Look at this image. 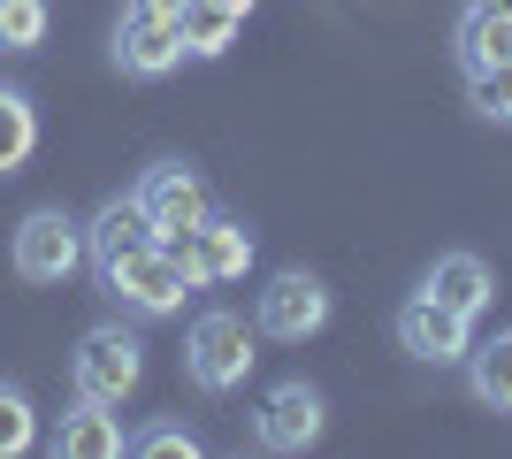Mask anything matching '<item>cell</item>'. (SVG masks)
<instances>
[{
	"mask_svg": "<svg viewBox=\"0 0 512 459\" xmlns=\"http://www.w3.org/2000/svg\"><path fill=\"white\" fill-rule=\"evenodd\" d=\"M92 276H100V291L123 306L130 322H169V314H184V299H192V276H184V261H176L169 238L138 245V253H123V261L92 268Z\"/></svg>",
	"mask_w": 512,
	"mask_h": 459,
	"instance_id": "cell-1",
	"label": "cell"
},
{
	"mask_svg": "<svg viewBox=\"0 0 512 459\" xmlns=\"http://www.w3.org/2000/svg\"><path fill=\"white\" fill-rule=\"evenodd\" d=\"M253 360H260V329L245 322V314H230V306H207V314L184 329V383L207 391V398L245 391Z\"/></svg>",
	"mask_w": 512,
	"mask_h": 459,
	"instance_id": "cell-2",
	"label": "cell"
},
{
	"mask_svg": "<svg viewBox=\"0 0 512 459\" xmlns=\"http://www.w3.org/2000/svg\"><path fill=\"white\" fill-rule=\"evenodd\" d=\"M8 261H16L23 284H69L85 268V222L69 207H31L8 238Z\"/></svg>",
	"mask_w": 512,
	"mask_h": 459,
	"instance_id": "cell-3",
	"label": "cell"
},
{
	"mask_svg": "<svg viewBox=\"0 0 512 459\" xmlns=\"http://www.w3.org/2000/svg\"><path fill=\"white\" fill-rule=\"evenodd\" d=\"M329 314H337V299H329V284H321L314 268H276V276L260 284V299H253V329H260V337H276V345H306V337H321Z\"/></svg>",
	"mask_w": 512,
	"mask_h": 459,
	"instance_id": "cell-4",
	"label": "cell"
},
{
	"mask_svg": "<svg viewBox=\"0 0 512 459\" xmlns=\"http://www.w3.org/2000/svg\"><path fill=\"white\" fill-rule=\"evenodd\" d=\"M69 375H77V398L123 406V398L146 383V345H138V329H123V322L85 329V337H77V360H69Z\"/></svg>",
	"mask_w": 512,
	"mask_h": 459,
	"instance_id": "cell-5",
	"label": "cell"
},
{
	"mask_svg": "<svg viewBox=\"0 0 512 459\" xmlns=\"http://www.w3.org/2000/svg\"><path fill=\"white\" fill-rule=\"evenodd\" d=\"M321 429H329V398H321L306 375H283V383L260 391V414H253V444H260V452L299 459V452L321 444Z\"/></svg>",
	"mask_w": 512,
	"mask_h": 459,
	"instance_id": "cell-6",
	"label": "cell"
},
{
	"mask_svg": "<svg viewBox=\"0 0 512 459\" xmlns=\"http://www.w3.org/2000/svg\"><path fill=\"white\" fill-rule=\"evenodd\" d=\"M390 329H398V352L421 360V368H467V352H474V322L459 306H444L436 291H413Z\"/></svg>",
	"mask_w": 512,
	"mask_h": 459,
	"instance_id": "cell-7",
	"label": "cell"
},
{
	"mask_svg": "<svg viewBox=\"0 0 512 459\" xmlns=\"http://www.w3.org/2000/svg\"><path fill=\"white\" fill-rule=\"evenodd\" d=\"M169 245L184 261V276H192V291H222L253 268V222H237V215H207L199 230H184Z\"/></svg>",
	"mask_w": 512,
	"mask_h": 459,
	"instance_id": "cell-8",
	"label": "cell"
},
{
	"mask_svg": "<svg viewBox=\"0 0 512 459\" xmlns=\"http://www.w3.org/2000/svg\"><path fill=\"white\" fill-rule=\"evenodd\" d=\"M130 199L146 207V222L161 230V238H184V230H199V222L214 215L207 176H199L192 161H153V169L130 184Z\"/></svg>",
	"mask_w": 512,
	"mask_h": 459,
	"instance_id": "cell-9",
	"label": "cell"
},
{
	"mask_svg": "<svg viewBox=\"0 0 512 459\" xmlns=\"http://www.w3.org/2000/svg\"><path fill=\"white\" fill-rule=\"evenodd\" d=\"M184 62V16H123L115 31V69L153 85V77H169Z\"/></svg>",
	"mask_w": 512,
	"mask_h": 459,
	"instance_id": "cell-10",
	"label": "cell"
},
{
	"mask_svg": "<svg viewBox=\"0 0 512 459\" xmlns=\"http://www.w3.org/2000/svg\"><path fill=\"white\" fill-rule=\"evenodd\" d=\"M421 291H436L444 306H459L467 322H482L490 314V299H497V268L482 261V253H467V245H451V253H436L428 261V284Z\"/></svg>",
	"mask_w": 512,
	"mask_h": 459,
	"instance_id": "cell-11",
	"label": "cell"
},
{
	"mask_svg": "<svg viewBox=\"0 0 512 459\" xmlns=\"http://www.w3.org/2000/svg\"><path fill=\"white\" fill-rule=\"evenodd\" d=\"M451 62H459V77H490V69L512 62V16H497V8H459V23H451Z\"/></svg>",
	"mask_w": 512,
	"mask_h": 459,
	"instance_id": "cell-12",
	"label": "cell"
},
{
	"mask_svg": "<svg viewBox=\"0 0 512 459\" xmlns=\"http://www.w3.org/2000/svg\"><path fill=\"white\" fill-rule=\"evenodd\" d=\"M123 421H115V406H100V398H77L62 414V429H54V459H123Z\"/></svg>",
	"mask_w": 512,
	"mask_h": 459,
	"instance_id": "cell-13",
	"label": "cell"
},
{
	"mask_svg": "<svg viewBox=\"0 0 512 459\" xmlns=\"http://www.w3.org/2000/svg\"><path fill=\"white\" fill-rule=\"evenodd\" d=\"M161 230L146 222V207L138 199H107L100 215L85 222V261L92 268H107V261H123V253H138V245H153Z\"/></svg>",
	"mask_w": 512,
	"mask_h": 459,
	"instance_id": "cell-14",
	"label": "cell"
},
{
	"mask_svg": "<svg viewBox=\"0 0 512 459\" xmlns=\"http://www.w3.org/2000/svg\"><path fill=\"white\" fill-rule=\"evenodd\" d=\"M467 391L490 406V414L512 421V329H497L490 345H474L467 352Z\"/></svg>",
	"mask_w": 512,
	"mask_h": 459,
	"instance_id": "cell-15",
	"label": "cell"
},
{
	"mask_svg": "<svg viewBox=\"0 0 512 459\" xmlns=\"http://www.w3.org/2000/svg\"><path fill=\"white\" fill-rule=\"evenodd\" d=\"M39 153V100L23 85H0V176H16Z\"/></svg>",
	"mask_w": 512,
	"mask_h": 459,
	"instance_id": "cell-16",
	"label": "cell"
},
{
	"mask_svg": "<svg viewBox=\"0 0 512 459\" xmlns=\"http://www.w3.org/2000/svg\"><path fill=\"white\" fill-rule=\"evenodd\" d=\"M237 23L245 16L214 8V0H184V54H192V62H222L237 46Z\"/></svg>",
	"mask_w": 512,
	"mask_h": 459,
	"instance_id": "cell-17",
	"label": "cell"
},
{
	"mask_svg": "<svg viewBox=\"0 0 512 459\" xmlns=\"http://www.w3.org/2000/svg\"><path fill=\"white\" fill-rule=\"evenodd\" d=\"M31 444H39V406L23 383H0V459L31 452Z\"/></svg>",
	"mask_w": 512,
	"mask_h": 459,
	"instance_id": "cell-18",
	"label": "cell"
},
{
	"mask_svg": "<svg viewBox=\"0 0 512 459\" xmlns=\"http://www.w3.org/2000/svg\"><path fill=\"white\" fill-rule=\"evenodd\" d=\"M46 23H54L46 0H0V54H31V46H46Z\"/></svg>",
	"mask_w": 512,
	"mask_h": 459,
	"instance_id": "cell-19",
	"label": "cell"
},
{
	"mask_svg": "<svg viewBox=\"0 0 512 459\" xmlns=\"http://www.w3.org/2000/svg\"><path fill=\"white\" fill-rule=\"evenodd\" d=\"M123 452H138V459H199V437L184 421H146V429H130Z\"/></svg>",
	"mask_w": 512,
	"mask_h": 459,
	"instance_id": "cell-20",
	"label": "cell"
},
{
	"mask_svg": "<svg viewBox=\"0 0 512 459\" xmlns=\"http://www.w3.org/2000/svg\"><path fill=\"white\" fill-rule=\"evenodd\" d=\"M467 100H474V115H482V123L512 131V62H505V69H490V77H474Z\"/></svg>",
	"mask_w": 512,
	"mask_h": 459,
	"instance_id": "cell-21",
	"label": "cell"
},
{
	"mask_svg": "<svg viewBox=\"0 0 512 459\" xmlns=\"http://www.w3.org/2000/svg\"><path fill=\"white\" fill-rule=\"evenodd\" d=\"M123 16H184V0H123Z\"/></svg>",
	"mask_w": 512,
	"mask_h": 459,
	"instance_id": "cell-22",
	"label": "cell"
},
{
	"mask_svg": "<svg viewBox=\"0 0 512 459\" xmlns=\"http://www.w3.org/2000/svg\"><path fill=\"white\" fill-rule=\"evenodd\" d=\"M214 8H230V16H253L260 0H214Z\"/></svg>",
	"mask_w": 512,
	"mask_h": 459,
	"instance_id": "cell-23",
	"label": "cell"
},
{
	"mask_svg": "<svg viewBox=\"0 0 512 459\" xmlns=\"http://www.w3.org/2000/svg\"><path fill=\"white\" fill-rule=\"evenodd\" d=\"M474 8H497V16H512V0H474Z\"/></svg>",
	"mask_w": 512,
	"mask_h": 459,
	"instance_id": "cell-24",
	"label": "cell"
}]
</instances>
